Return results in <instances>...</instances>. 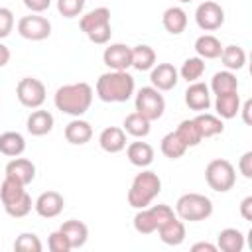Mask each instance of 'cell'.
I'll use <instances>...</instances> for the list:
<instances>
[{
  "label": "cell",
  "mask_w": 252,
  "mask_h": 252,
  "mask_svg": "<svg viewBox=\"0 0 252 252\" xmlns=\"http://www.w3.org/2000/svg\"><path fill=\"white\" fill-rule=\"evenodd\" d=\"M53 104L57 110L69 116H83L93 104V87L89 83H69L55 91Z\"/></svg>",
  "instance_id": "6da1fadb"
},
{
  "label": "cell",
  "mask_w": 252,
  "mask_h": 252,
  "mask_svg": "<svg viewBox=\"0 0 252 252\" xmlns=\"http://www.w3.org/2000/svg\"><path fill=\"white\" fill-rule=\"evenodd\" d=\"M136 89L134 77L128 71H108L96 79V96L102 102H126Z\"/></svg>",
  "instance_id": "7a4b0ae2"
},
{
  "label": "cell",
  "mask_w": 252,
  "mask_h": 252,
  "mask_svg": "<svg viewBox=\"0 0 252 252\" xmlns=\"http://www.w3.org/2000/svg\"><path fill=\"white\" fill-rule=\"evenodd\" d=\"M161 191V179L156 171L152 169H144L140 173H136V177L132 179V185L128 189V205L134 209H144L150 207L152 201L159 195Z\"/></svg>",
  "instance_id": "3957f363"
},
{
  "label": "cell",
  "mask_w": 252,
  "mask_h": 252,
  "mask_svg": "<svg viewBox=\"0 0 252 252\" xmlns=\"http://www.w3.org/2000/svg\"><path fill=\"white\" fill-rule=\"evenodd\" d=\"M81 30L85 32V35L96 43V45H104L108 43L110 35H112V28H110V10L106 6H98L87 14L81 16L79 20Z\"/></svg>",
  "instance_id": "277c9868"
},
{
  "label": "cell",
  "mask_w": 252,
  "mask_h": 252,
  "mask_svg": "<svg viewBox=\"0 0 252 252\" xmlns=\"http://www.w3.org/2000/svg\"><path fill=\"white\" fill-rule=\"evenodd\" d=\"M175 215L189 222L205 220L213 215V201L201 193H185L175 201Z\"/></svg>",
  "instance_id": "5b68a950"
},
{
  "label": "cell",
  "mask_w": 252,
  "mask_h": 252,
  "mask_svg": "<svg viewBox=\"0 0 252 252\" xmlns=\"http://www.w3.org/2000/svg\"><path fill=\"white\" fill-rule=\"evenodd\" d=\"M205 181L207 185L217 191V193H226L234 187L236 183V171H234V165L224 159V158H217V159H211L205 167Z\"/></svg>",
  "instance_id": "8992f818"
},
{
  "label": "cell",
  "mask_w": 252,
  "mask_h": 252,
  "mask_svg": "<svg viewBox=\"0 0 252 252\" xmlns=\"http://www.w3.org/2000/svg\"><path fill=\"white\" fill-rule=\"evenodd\" d=\"M171 217H175L173 209L165 203L159 205H152V207H144L138 209V213L134 215V228L140 234H152L156 232L165 220H169Z\"/></svg>",
  "instance_id": "52a82bcc"
},
{
  "label": "cell",
  "mask_w": 252,
  "mask_h": 252,
  "mask_svg": "<svg viewBox=\"0 0 252 252\" xmlns=\"http://www.w3.org/2000/svg\"><path fill=\"white\" fill-rule=\"evenodd\" d=\"M134 104H136V112L142 114L144 118H148L150 122L161 118L163 116V110H165V98L154 87H142L136 93Z\"/></svg>",
  "instance_id": "ba28073f"
},
{
  "label": "cell",
  "mask_w": 252,
  "mask_h": 252,
  "mask_svg": "<svg viewBox=\"0 0 252 252\" xmlns=\"http://www.w3.org/2000/svg\"><path fill=\"white\" fill-rule=\"evenodd\" d=\"M45 85L35 77H24L16 85V96L22 106L26 108H39L45 102Z\"/></svg>",
  "instance_id": "9c48e42d"
},
{
  "label": "cell",
  "mask_w": 252,
  "mask_h": 252,
  "mask_svg": "<svg viewBox=\"0 0 252 252\" xmlns=\"http://www.w3.org/2000/svg\"><path fill=\"white\" fill-rule=\"evenodd\" d=\"M18 33L30 41H41L51 35V22L45 16L30 14L18 20Z\"/></svg>",
  "instance_id": "30bf717a"
},
{
  "label": "cell",
  "mask_w": 252,
  "mask_h": 252,
  "mask_svg": "<svg viewBox=\"0 0 252 252\" xmlns=\"http://www.w3.org/2000/svg\"><path fill=\"white\" fill-rule=\"evenodd\" d=\"M195 22L203 32H215L224 24V10L213 0H205L195 10Z\"/></svg>",
  "instance_id": "8fae6325"
},
{
  "label": "cell",
  "mask_w": 252,
  "mask_h": 252,
  "mask_svg": "<svg viewBox=\"0 0 252 252\" xmlns=\"http://www.w3.org/2000/svg\"><path fill=\"white\" fill-rule=\"evenodd\" d=\"M102 61L110 71H128V67H132V47L126 43H110L104 47Z\"/></svg>",
  "instance_id": "7c38bea8"
},
{
  "label": "cell",
  "mask_w": 252,
  "mask_h": 252,
  "mask_svg": "<svg viewBox=\"0 0 252 252\" xmlns=\"http://www.w3.org/2000/svg\"><path fill=\"white\" fill-rule=\"evenodd\" d=\"M177 81H179V71L171 63H156L150 69V83L159 93L175 89Z\"/></svg>",
  "instance_id": "4fadbf2b"
},
{
  "label": "cell",
  "mask_w": 252,
  "mask_h": 252,
  "mask_svg": "<svg viewBox=\"0 0 252 252\" xmlns=\"http://www.w3.org/2000/svg\"><path fill=\"white\" fill-rule=\"evenodd\" d=\"M65 207V199L61 193L57 191H43L35 201H33V209L39 217L43 219H55L61 215Z\"/></svg>",
  "instance_id": "5bb4252c"
},
{
  "label": "cell",
  "mask_w": 252,
  "mask_h": 252,
  "mask_svg": "<svg viewBox=\"0 0 252 252\" xmlns=\"http://www.w3.org/2000/svg\"><path fill=\"white\" fill-rule=\"evenodd\" d=\"M4 173H6V177H10V179H14V181H18L22 185H30L33 181V177H35V165L30 159L18 156V158H12L6 163Z\"/></svg>",
  "instance_id": "9a60e30c"
},
{
  "label": "cell",
  "mask_w": 252,
  "mask_h": 252,
  "mask_svg": "<svg viewBox=\"0 0 252 252\" xmlns=\"http://www.w3.org/2000/svg\"><path fill=\"white\" fill-rule=\"evenodd\" d=\"M185 104L191 110H197V112L209 110V106H211V91H209V85H205L201 81L189 83V87L185 91Z\"/></svg>",
  "instance_id": "2e32d148"
},
{
  "label": "cell",
  "mask_w": 252,
  "mask_h": 252,
  "mask_svg": "<svg viewBox=\"0 0 252 252\" xmlns=\"http://www.w3.org/2000/svg\"><path fill=\"white\" fill-rule=\"evenodd\" d=\"M53 124H55L53 114L49 110H43L41 106L33 108L30 112L28 120H26V128H28V132L32 136H45V134H49L53 130Z\"/></svg>",
  "instance_id": "e0dca14e"
},
{
  "label": "cell",
  "mask_w": 252,
  "mask_h": 252,
  "mask_svg": "<svg viewBox=\"0 0 252 252\" xmlns=\"http://www.w3.org/2000/svg\"><path fill=\"white\" fill-rule=\"evenodd\" d=\"M98 146L106 154H118L126 148V132L120 126H108L98 134Z\"/></svg>",
  "instance_id": "ac0fdd59"
},
{
  "label": "cell",
  "mask_w": 252,
  "mask_h": 252,
  "mask_svg": "<svg viewBox=\"0 0 252 252\" xmlns=\"http://www.w3.org/2000/svg\"><path fill=\"white\" fill-rule=\"evenodd\" d=\"M156 232L159 234V240L167 246H179L185 240V224L177 215L165 220Z\"/></svg>",
  "instance_id": "d6986e66"
},
{
  "label": "cell",
  "mask_w": 252,
  "mask_h": 252,
  "mask_svg": "<svg viewBox=\"0 0 252 252\" xmlns=\"http://www.w3.org/2000/svg\"><path fill=\"white\" fill-rule=\"evenodd\" d=\"M91 138H93V126L87 120H83L81 116L73 118L65 126V140L73 146H83V144L91 142Z\"/></svg>",
  "instance_id": "ffe728a7"
},
{
  "label": "cell",
  "mask_w": 252,
  "mask_h": 252,
  "mask_svg": "<svg viewBox=\"0 0 252 252\" xmlns=\"http://www.w3.org/2000/svg\"><path fill=\"white\" fill-rule=\"evenodd\" d=\"M161 24L171 35H179L187 28V12L181 6H169L161 14Z\"/></svg>",
  "instance_id": "44dd1931"
},
{
  "label": "cell",
  "mask_w": 252,
  "mask_h": 252,
  "mask_svg": "<svg viewBox=\"0 0 252 252\" xmlns=\"http://www.w3.org/2000/svg\"><path fill=\"white\" fill-rule=\"evenodd\" d=\"M59 230L67 236L71 248H81V246H85L87 240H89V226H87L83 220L69 219V220H65V222L59 226Z\"/></svg>",
  "instance_id": "7402d4cb"
},
{
  "label": "cell",
  "mask_w": 252,
  "mask_h": 252,
  "mask_svg": "<svg viewBox=\"0 0 252 252\" xmlns=\"http://www.w3.org/2000/svg\"><path fill=\"white\" fill-rule=\"evenodd\" d=\"M215 110H217V116L222 118V120L234 118L238 114V110H240V94H238V91L217 94Z\"/></svg>",
  "instance_id": "603a6c76"
},
{
  "label": "cell",
  "mask_w": 252,
  "mask_h": 252,
  "mask_svg": "<svg viewBox=\"0 0 252 252\" xmlns=\"http://www.w3.org/2000/svg\"><path fill=\"white\" fill-rule=\"evenodd\" d=\"M126 158L136 167H148L154 161V148L148 142H130L126 146Z\"/></svg>",
  "instance_id": "cb8c5ba5"
},
{
  "label": "cell",
  "mask_w": 252,
  "mask_h": 252,
  "mask_svg": "<svg viewBox=\"0 0 252 252\" xmlns=\"http://www.w3.org/2000/svg\"><path fill=\"white\" fill-rule=\"evenodd\" d=\"M217 248L222 252H242L244 248V234L238 228H222L217 236Z\"/></svg>",
  "instance_id": "d4e9b609"
},
{
  "label": "cell",
  "mask_w": 252,
  "mask_h": 252,
  "mask_svg": "<svg viewBox=\"0 0 252 252\" xmlns=\"http://www.w3.org/2000/svg\"><path fill=\"white\" fill-rule=\"evenodd\" d=\"M195 51L201 59H217L220 57V51H222V43L217 35L213 33H203L195 39Z\"/></svg>",
  "instance_id": "484cf974"
},
{
  "label": "cell",
  "mask_w": 252,
  "mask_h": 252,
  "mask_svg": "<svg viewBox=\"0 0 252 252\" xmlns=\"http://www.w3.org/2000/svg\"><path fill=\"white\" fill-rule=\"evenodd\" d=\"M193 120H195L197 128H199L203 140H205V138L219 136V134H222V130H224L222 118H219L217 114H211V112H199Z\"/></svg>",
  "instance_id": "4316f807"
},
{
  "label": "cell",
  "mask_w": 252,
  "mask_h": 252,
  "mask_svg": "<svg viewBox=\"0 0 252 252\" xmlns=\"http://www.w3.org/2000/svg\"><path fill=\"white\" fill-rule=\"evenodd\" d=\"M26 150V140L20 132L8 130L4 134H0V154L8 156V158H18L22 156Z\"/></svg>",
  "instance_id": "83f0119b"
},
{
  "label": "cell",
  "mask_w": 252,
  "mask_h": 252,
  "mask_svg": "<svg viewBox=\"0 0 252 252\" xmlns=\"http://www.w3.org/2000/svg\"><path fill=\"white\" fill-rule=\"evenodd\" d=\"M209 91H211L213 94H222V93L238 91V79H236V73H234V71H228V69L215 73L213 79H211Z\"/></svg>",
  "instance_id": "f1b7e54d"
},
{
  "label": "cell",
  "mask_w": 252,
  "mask_h": 252,
  "mask_svg": "<svg viewBox=\"0 0 252 252\" xmlns=\"http://www.w3.org/2000/svg\"><path fill=\"white\" fill-rule=\"evenodd\" d=\"M156 65V51L152 45L140 43L132 47V67L136 71H150Z\"/></svg>",
  "instance_id": "f546056e"
},
{
  "label": "cell",
  "mask_w": 252,
  "mask_h": 252,
  "mask_svg": "<svg viewBox=\"0 0 252 252\" xmlns=\"http://www.w3.org/2000/svg\"><path fill=\"white\" fill-rule=\"evenodd\" d=\"M220 61L228 71H240L246 65V51L240 45H224L220 51Z\"/></svg>",
  "instance_id": "4dcf8cb0"
},
{
  "label": "cell",
  "mask_w": 252,
  "mask_h": 252,
  "mask_svg": "<svg viewBox=\"0 0 252 252\" xmlns=\"http://www.w3.org/2000/svg\"><path fill=\"white\" fill-rule=\"evenodd\" d=\"M152 122L148 120V118H144L142 114H138V112H132V114H128L126 118H124V132L126 134H130V136H134V138H146L148 134H150V126Z\"/></svg>",
  "instance_id": "1f68e13d"
},
{
  "label": "cell",
  "mask_w": 252,
  "mask_h": 252,
  "mask_svg": "<svg viewBox=\"0 0 252 252\" xmlns=\"http://www.w3.org/2000/svg\"><path fill=\"white\" fill-rule=\"evenodd\" d=\"M175 134L181 138V142L187 148H195V146H199L203 142V136H201V132H199V128H197V124H195L193 118L181 120L179 126H177V130H175Z\"/></svg>",
  "instance_id": "d6a6232c"
},
{
  "label": "cell",
  "mask_w": 252,
  "mask_h": 252,
  "mask_svg": "<svg viewBox=\"0 0 252 252\" xmlns=\"http://www.w3.org/2000/svg\"><path fill=\"white\" fill-rule=\"evenodd\" d=\"M159 150H161V154H163L165 158H169V159H179V158L187 152V146L181 142V138H179V136L175 134V130H173V132H169V134H165V136L161 138Z\"/></svg>",
  "instance_id": "836d02e7"
},
{
  "label": "cell",
  "mask_w": 252,
  "mask_h": 252,
  "mask_svg": "<svg viewBox=\"0 0 252 252\" xmlns=\"http://www.w3.org/2000/svg\"><path fill=\"white\" fill-rule=\"evenodd\" d=\"M203 73H205V59H201L199 55H195V57H187V59L183 61L181 69H179V77L185 79L187 83H195V81H199V79L203 77Z\"/></svg>",
  "instance_id": "e575fe53"
},
{
  "label": "cell",
  "mask_w": 252,
  "mask_h": 252,
  "mask_svg": "<svg viewBox=\"0 0 252 252\" xmlns=\"http://www.w3.org/2000/svg\"><path fill=\"white\" fill-rule=\"evenodd\" d=\"M32 207H33V201H32L30 193L26 191V193L20 195L18 199L6 203V205H4V211H6L10 217H14V219H22V217H26V215L32 211Z\"/></svg>",
  "instance_id": "d590c367"
},
{
  "label": "cell",
  "mask_w": 252,
  "mask_h": 252,
  "mask_svg": "<svg viewBox=\"0 0 252 252\" xmlns=\"http://www.w3.org/2000/svg\"><path fill=\"white\" fill-rule=\"evenodd\" d=\"M41 248H43V244H41L39 236L33 232H22L14 240V250H18V252H41Z\"/></svg>",
  "instance_id": "8d00e7d4"
},
{
  "label": "cell",
  "mask_w": 252,
  "mask_h": 252,
  "mask_svg": "<svg viewBox=\"0 0 252 252\" xmlns=\"http://www.w3.org/2000/svg\"><path fill=\"white\" fill-rule=\"evenodd\" d=\"M24 187H26V185H22V183H18V181L6 177V179L2 181V185H0V201H2V205H6V203H10V201L18 199L20 195H24V193H26Z\"/></svg>",
  "instance_id": "74e56055"
},
{
  "label": "cell",
  "mask_w": 252,
  "mask_h": 252,
  "mask_svg": "<svg viewBox=\"0 0 252 252\" xmlns=\"http://www.w3.org/2000/svg\"><path fill=\"white\" fill-rule=\"evenodd\" d=\"M87 0H57V12L63 18H77L83 14Z\"/></svg>",
  "instance_id": "f35d334b"
},
{
  "label": "cell",
  "mask_w": 252,
  "mask_h": 252,
  "mask_svg": "<svg viewBox=\"0 0 252 252\" xmlns=\"http://www.w3.org/2000/svg\"><path fill=\"white\" fill-rule=\"evenodd\" d=\"M47 248H49L51 252H69V250H73L71 244H69V240H67V236H65L59 228L49 234V238H47Z\"/></svg>",
  "instance_id": "ab89813d"
},
{
  "label": "cell",
  "mask_w": 252,
  "mask_h": 252,
  "mask_svg": "<svg viewBox=\"0 0 252 252\" xmlns=\"http://www.w3.org/2000/svg\"><path fill=\"white\" fill-rule=\"evenodd\" d=\"M14 30V12L6 6H0V39L8 37Z\"/></svg>",
  "instance_id": "60d3db41"
},
{
  "label": "cell",
  "mask_w": 252,
  "mask_h": 252,
  "mask_svg": "<svg viewBox=\"0 0 252 252\" xmlns=\"http://www.w3.org/2000/svg\"><path fill=\"white\" fill-rule=\"evenodd\" d=\"M238 171L246 177L252 179V152H244L238 159Z\"/></svg>",
  "instance_id": "b9f144b4"
},
{
  "label": "cell",
  "mask_w": 252,
  "mask_h": 252,
  "mask_svg": "<svg viewBox=\"0 0 252 252\" xmlns=\"http://www.w3.org/2000/svg\"><path fill=\"white\" fill-rule=\"evenodd\" d=\"M24 6L32 14H43L51 6V0H24Z\"/></svg>",
  "instance_id": "7bdbcfd3"
},
{
  "label": "cell",
  "mask_w": 252,
  "mask_h": 252,
  "mask_svg": "<svg viewBox=\"0 0 252 252\" xmlns=\"http://www.w3.org/2000/svg\"><path fill=\"white\" fill-rule=\"evenodd\" d=\"M240 217L244 220H252V197L250 195L240 201Z\"/></svg>",
  "instance_id": "ee69618b"
},
{
  "label": "cell",
  "mask_w": 252,
  "mask_h": 252,
  "mask_svg": "<svg viewBox=\"0 0 252 252\" xmlns=\"http://www.w3.org/2000/svg\"><path fill=\"white\" fill-rule=\"evenodd\" d=\"M191 250L193 252H201V250H205V252H217L219 248H217V244H211V242H197V244L191 246Z\"/></svg>",
  "instance_id": "f6af8a7d"
},
{
  "label": "cell",
  "mask_w": 252,
  "mask_h": 252,
  "mask_svg": "<svg viewBox=\"0 0 252 252\" xmlns=\"http://www.w3.org/2000/svg\"><path fill=\"white\" fill-rule=\"evenodd\" d=\"M250 110H252V100L248 98V100H244V104H240V110H238V112H242V120H244L246 124L252 122V120H250Z\"/></svg>",
  "instance_id": "bcb514c9"
},
{
  "label": "cell",
  "mask_w": 252,
  "mask_h": 252,
  "mask_svg": "<svg viewBox=\"0 0 252 252\" xmlns=\"http://www.w3.org/2000/svg\"><path fill=\"white\" fill-rule=\"evenodd\" d=\"M10 61V49L0 41V67H6Z\"/></svg>",
  "instance_id": "7dc6e473"
},
{
  "label": "cell",
  "mask_w": 252,
  "mask_h": 252,
  "mask_svg": "<svg viewBox=\"0 0 252 252\" xmlns=\"http://www.w3.org/2000/svg\"><path fill=\"white\" fill-rule=\"evenodd\" d=\"M181 4H187V2H193V0H179Z\"/></svg>",
  "instance_id": "c3c4849f"
}]
</instances>
